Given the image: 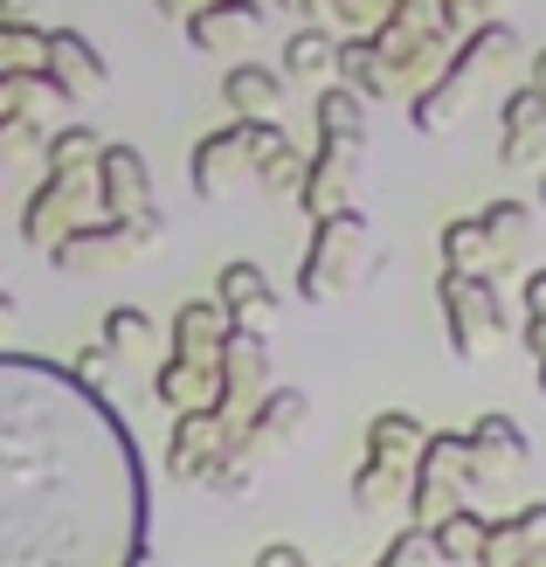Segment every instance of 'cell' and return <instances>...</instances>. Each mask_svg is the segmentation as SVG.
Segmentation results:
<instances>
[{"mask_svg":"<svg viewBox=\"0 0 546 567\" xmlns=\"http://www.w3.org/2000/svg\"><path fill=\"white\" fill-rule=\"evenodd\" d=\"M138 519L125 422L63 367L0 353V567H132Z\"/></svg>","mask_w":546,"mask_h":567,"instance_id":"1","label":"cell"},{"mask_svg":"<svg viewBox=\"0 0 546 567\" xmlns=\"http://www.w3.org/2000/svg\"><path fill=\"white\" fill-rule=\"evenodd\" d=\"M519 55V28L512 21H477L471 35H464V49L443 63V76H429L422 91H415V132H443L456 111H464V97H471V83L484 76V70H498V63H512Z\"/></svg>","mask_w":546,"mask_h":567,"instance_id":"2","label":"cell"},{"mask_svg":"<svg viewBox=\"0 0 546 567\" xmlns=\"http://www.w3.org/2000/svg\"><path fill=\"white\" fill-rule=\"evenodd\" d=\"M381 270V257H373V243H367V221L353 208H339L326 221H311V249H305V270H298V291L311 305H326L339 291H353L360 277Z\"/></svg>","mask_w":546,"mask_h":567,"instance_id":"3","label":"cell"},{"mask_svg":"<svg viewBox=\"0 0 546 567\" xmlns=\"http://www.w3.org/2000/svg\"><path fill=\"white\" fill-rule=\"evenodd\" d=\"M91 221H104V215H97V187H91V174H49V181L35 187V202L21 208L28 243H42V249H55V243L76 236V229H91Z\"/></svg>","mask_w":546,"mask_h":567,"instance_id":"4","label":"cell"},{"mask_svg":"<svg viewBox=\"0 0 546 567\" xmlns=\"http://www.w3.org/2000/svg\"><path fill=\"white\" fill-rule=\"evenodd\" d=\"M443 319H450L456 360H477L484 339H498V332L512 326V311H505V298H498L492 277H450V270H443Z\"/></svg>","mask_w":546,"mask_h":567,"instance_id":"5","label":"cell"},{"mask_svg":"<svg viewBox=\"0 0 546 567\" xmlns=\"http://www.w3.org/2000/svg\"><path fill=\"white\" fill-rule=\"evenodd\" d=\"M264 138H277V118H236V125H222V132H208L194 146V194H228L243 174H249V159H256V146Z\"/></svg>","mask_w":546,"mask_h":567,"instance_id":"6","label":"cell"},{"mask_svg":"<svg viewBox=\"0 0 546 567\" xmlns=\"http://www.w3.org/2000/svg\"><path fill=\"white\" fill-rule=\"evenodd\" d=\"M91 187H97V215L104 221H132V215H153V181H146V153L138 146H104L91 166Z\"/></svg>","mask_w":546,"mask_h":567,"instance_id":"7","label":"cell"},{"mask_svg":"<svg viewBox=\"0 0 546 567\" xmlns=\"http://www.w3.org/2000/svg\"><path fill=\"white\" fill-rule=\"evenodd\" d=\"M353 166H360V138H326L319 159H305V181H298V208L311 221H326L347 208V181H353Z\"/></svg>","mask_w":546,"mask_h":567,"instance_id":"8","label":"cell"},{"mask_svg":"<svg viewBox=\"0 0 546 567\" xmlns=\"http://www.w3.org/2000/svg\"><path fill=\"white\" fill-rule=\"evenodd\" d=\"M104 76H111V63L76 35V28H49V35H42V83L55 97H83Z\"/></svg>","mask_w":546,"mask_h":567,"instance_id":"9","label":"cell"},{"mask_svg":"<svg viewBox=\"0 0 546 567\" xmlns=\"http://www.w3.org/2000/svg\"><path fill=\"white\" fill-rule=\"evenodd\" d=\"M256 28H264V8H256V0H208V8L187 14V42L200 55H228V49H243Z\"/></svg>","mask_w":546,"mask_h":567,"instance_id":"10","label":"cell"},{"mask_svg":"<svg viewBox=\"0 0 546 567\" xmlns=\"http://www.w3.org/2000/svg\"><path fill=\"white\" fill-rule=\"evenodd\" d=\"M305 422H311V402L298 388H264V402H256V415H249V436L243 430H228V436H236V450L249 457V450H264V443H291Z\"/></svg>","mask_w":546,"mask_h":567,"instance_id":"11","label":"cell"},{"mask_svg":"<svg viewBox=\"0 0 546 567\" xmlns=\"http://www.w3.org/2000/svg\"><path fill=\"white\" fill-rule=\"evenodd\" d=\"M153 394H159V402H174L181 415H194V409H222V374H215V360H187V353H174V360H159Z\"/></svg>","mask_w":546,"mask_h":567,"instance_id":"12","label":"cell"},{"mask_svg":"<svg viewBox=\"0 0 546 567\" xmlns=\"http://www.w3.org/2000/svg\"><path fill=\"white\" fill-rule=\"evenodd\" d=\"M284 91H291V76L284 70H264V63H236L222 76V104L236 111V118H277Z\"/></svg>","mask_w":546,"mask_h":567,"instance_id":"13","label":"cell"},{"mask_svg":"<svg viewBox=\"0 0 546 567\" xmlns=\"http://www.w3.org/2000/svg\"><path fill=\"white\" fill-rule=\"evenodd\" d=\"M498 125H505V146H498L505 166L539 159V146H546V97L533 91V83H526V91H512L505 111H498Z\"/></svg>","mask_w":546,"mask_h":567,"instance_id":"14","label":"cell"},{"mask_svg":"<svg viewBox=\"0 0 546 567\" xmlns=\"http://www.w3.org/2000/svg\"><path fill=\"white\" fill-rule=\"evenodd\" d=\"M367 457H373V464H401V471H415V457H422V422H415V415H401V409L373 415V422H367Z\"/></svg>","mask_w":546,"mask_h":567,"instance_id":"15","label":"cell"},{"mask_svg":"<svg viewBox=\"0 0 546 567\" xmlns=\"http://www.w3.org/2000/svg\"><path fill=\"white\" fill-rule=\"evenodd\" d=\"M222 339H228V319H222L215 298L181 305V319H174V353H187V360H215Z\"/></svg>","mask_w":546,"mask_h":567,"instance_id":"16","label":"cell"},{"mask_svg":"<svg viewBox=\"0 0 546 567\" xmlns=\"http://www.w3.org/2000/svg\"><path fill=\"white\" fill-rule=\"evenodd\" d=\"M332 76H347V91L353 97H394V83H388V70H381V55H373V42L367 35H347V42H339V70Z\"/></svg>","mask_w":546,"mask_h":567,"instance_id":"17","label":"cell"},{"mask_svg":"<svg viewBox=\"0 0 546 567\" xmlns=\"http://www.w3.org/2000/svg\"><path fill=\"white\" fill-rule=\"evenodd\" d=\"M311 118H319L326 138H360L367 146V97H353L347 83H326L319 104H311Z\"/></svg>","mask_w":546,"mask_h":567,"instance_id":"18","label":"cell"},{"mask_svg":"<svg viewBox=\"0 0 546 567\" xmlns=\"http://www.w3.org/2000/svg\"><path fill=\"white\" fill-rule=\"evenodd\" d=\"M464 443L477 450L484 464L498 457V471H519V464H526V436H519V422H505V415H477Z\"/></svg>","mask_w":546,"mask_h":567,"instance_id":"19","label":"cell"},{"mask_svg":"<svg viewBox=\"0 0 546 567\" xmlns=\"http://www.w3.org/2000/svg\"><path fill=\"white\" fill-rule=\"evenodd\" d=\"M332 70H339V35H326V28H298L284 42V76H332Z\"/></svg>","mask_w":546,"mask_h":567,"instance_id":"20","label":"cell"},{"mask_svg":"<svg viewBox=\"0 0 546 567\" xmlns=\"http://www.w3.org/2000/svg\"><path fill=\"white\" fill-rule=\"evenodd\" d=\"M249 174L264 181V187H277V194H298V181H305V159H298V146L291 138H264V146H256V159H249Z\"/></svg>","mask_w":546,"mask_h":567,"instance_id":"21","label":"cell"},{"mask_svg":"<svg viewBox=\"0 0 546 567\" xmlns=\"http://www.w3.org/2000/svg\"><path fill=\"white\" fill-rule=\"evenodd\" d=\"M0 76H42V28L0 21Z\"/></svg>","mask_w":546,"mask_h":567,"instance_id":"22","label":"cell"},{"mask_svg":"<svg viewBox=\"0 0 546 567\" xmlns=\"http://www.w3.org/2000/svg\"><path fill=\"white\" fill-rule=\"evenodd\" d=\"M484 533H492V519H477V513H450V519L429 526V547H436L443 560H471V554H484Z\"/></svg>","mask_w":546,"mask_h":567,"instance_id":"23","label":"cell"},{"mask_svg":"<svg viewBox=\"0 0 546 567\" xmlns=\"http://www.w3.org/2000/svg\"><path fill=\"white\" fill-rule=\"evenodd\" d=\"M97 153H104V138L91 125H70V132L49 138V174H91Z\"/></svg>","mask_w":546,"mask_h":567,"instance_id":"24","label":"cell"},{"mask_svg":"<svg viewBox=\"0 0 546 567\" xmlns=\"http://www.w3.org/2000/svg\"><path fill=\"white\" fill-rule=\"evenodd\" d=\"M401 492H409V471H401V464H360V477H353V505H360V513H381V505L388 498H401Z\"/></svg>","mask_w":546,"mask_h":567,"instance_id":"25","label":"cell"},{"mask_svg":"<svg viewBox=\"0 0 546 567\" xmlns=\"http://www.w3.org/2000/svg\"><path fill=\"white\" fill-rule=\"evenodd\" d=\"M477 229L492 236V249H498V257H512V249H519V236L533 229V208H519V202H492V208L477 215Z\"/></svg>","mask_w":546,"mask_h":567,"instance_id":"26","label":"cell"},{"mask_svg":"<svg viewBox=\"0 0 546 567\" xmlns=\"http://www.w3.org/2000/svg\"><path fill=\"white\" fill-rule=\"evenodd\" d=\"M104 347H111V353H138V347H153V319H146V311H132V305H119V311L104 319Z\"/></svg>","mask_w":546,"mask_h":567,"instance_id":"27","label":"cell"},{"mask_svg":"<svg viewBox=\"0 0 546 567\" xmlns=\"http://www.w3.org/2000/svg\"><path fill=\"white\" fill-rule=\"evenodd\" d=\"M111 374H119V353H111L104 339H91V347H76V374H70L76 388H91V394H97V388H111Z\"/></svg>","mask_w":546,"mask_h":567,"instance_id":"28","label":"cell"},{"mask_svg":"<svg viewBox=\"0 0 546 567\" xmlns=\"http://www.w3.org/2000/svg\"><path fill=\"white\" fill-rule=\"evenodd\" d=\"M526 319H546V270H526Z\"/></svg>","mask_w":546,"mask_h":567,"instance_id":"29","label":"cell"},{"mask_svg":"<svg viewBox=\"0 0 546 567\" xmlns=\"http://www.w3.org/2000/svg\"><path fill=\"white\" fill-rule=\"evenodd\" d=\"M256 567H305V560H298V547H264V554H256Z\"/></svg>","mask_w":546,"mask_h":567,"instance_id":"30","label":"cell"},{"mask_svg":"<svg viewBox=\"0 0 546 567\" xmlns=\"http://www.w3.org/2000/svg\"><path fill=\"white\" fill-rule=\"evenodd\" d=\"M526 353L546 367V319H526Z\"/></svg>","mask_w":546,"mask_h":567,"instance_id":"31","label":"cell"},{"mask_svg":"<svg viewBox=\"0 0 546 567\" xmlns=\"http://www.w3.org/2000/svg\"><path fill=\"white\" fill-rule=\"evenodd\" d=\"M42 0H0V21H35Z\"/></svg>","mask_w":546,"mask_h":567,"instance_id":"32","label":"cell"},{"mask_svg":"<svg viewBox=\"0 0 546 567\" xmlns=\"http://www.w3.org/2000/svg\"><path fill=\"white\" fill-rule=\"evenodd\" d=\"M153 8H159V14H181V21H187L194 8H208V0H153Z\"/></svg>","mask_w":546,"mask_h":567,"instance_id":"33","label":"cell"},{"mask_svg":"<svg viewBox=\"0 0 546 567\" xmlns=\"http://www.w3.org/2000/svg\"><path fill=\"white\" fill-rule=\"evenodd\" d=\"M284 14H305V21H319V0H277Z\"/></svg>","mask_w":546,"mask_h":567,"instance_id":"34","label":"cell"},{"mask_svg":"<svg viewBox=\"0 0 546 567\" xmlns=\"http://www.w3.org/2000/svg\"><path fill=\"white\" fill-rule=\"evenodd\" d=\"M533 91H539V97H546V49H539V55H533Z\"/></svg>","mask_w":546,"mask_h":567,"instance_id":"35","label":"cell"},{"mask_svg":"<svg viewBox=\"0 0 546 567\" xmlns=\"http://www.w3.org/2000/svg\"><path fill=\"white\" fill-rule=\"evenodd\" d=\"M14 319H21V311H14V298H0V332H8Z\"/></svg>","mask_w":546,"mask_h":567,"instance_id":"36","label":"cell"},{"mask_svg":"<svg viewBox=\"0 0 546 567\" xmlns=\"http://www.w3.org/2000/svg\"><path fill=\"white\" fill-rule=\"evenodd\" d=\"M539 388H546V367H539Z\"/></svg>","mask_w":546,"mask_h":567,"instance_id":"37","label":"cell"},{"mask_svg":"<svg viewBox=\"0 0 546 567\" xmlns=\"http://www.w3.org/2000/svg\"><path fill=\"white\" fill-rule=\"evenodd\" d=\"M539 202H546V181H539Z\"/></svg>","mask_w":546,"mask_h":567,"instance_id":"38","label":"cell"}]
</instances>
